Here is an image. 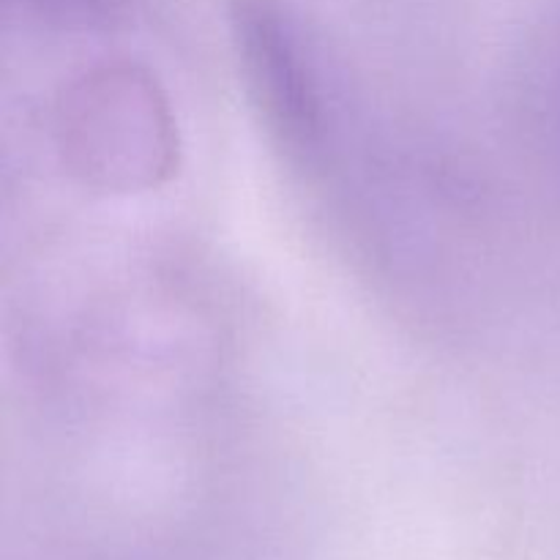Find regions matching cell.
I'll return each instance as SVG.
<instances>
[{"mask_svg":"<svg viewBox=\"0 0 560 560\" xmlns=\"http://www.w3.org/2000/svg\"><path fill=\"white\" fill-rule=\"evenodd\" d=\"M22 14L38 16L47 22H66V25H88L115 14L124 0H9Z\"/></svg>","mask_w":560,"mask_h":560,"instance_id":"cell-1","label":"cell"}]
</instances>
